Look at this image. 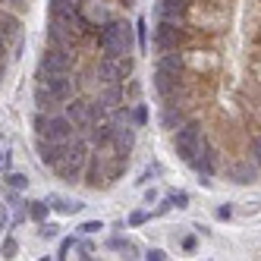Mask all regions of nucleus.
Instances as JSON below:
<instances>
[{
  "mask_svg": "<svg viewBox=\"0 0 261 261\" xmlns=\"http://www.w3.org/2000/svg\"><path fill=\"white\" fill-rule=\"evenodd\" d=\"M101 50L107 57H126V54H133V25L129 22H107L101 29Z\"/></svg>",
  "mask_w": 261,
  "mask_h": 261,
  "instance_id": "obj_1",
  "label": "nucleus"
},
{
  "mask_svg": "<svg viewBox=\"0 0 261 261\" xmlns=\"http://www.w3.org/2000/svg\"><path fill=\"white\" fill-rule=\"evenodd\" d=\"M50 208L54 211H60V214H72V211H79L82 208V201H72V198H60V195H50Z\"/></svg>",
  "mask_w": 261,
  "mask_h": 261,
  "instance_id": "obj_17",
  "label": "nucleus"
},
{
  "mask_svg": "<svg viewBox=\"0 0 261 261\" xmlns=\"http://www.w3.org/2000/svg\"><path fill=\"white\" fill-rule=\"evenodd\" d=\"M66 120L76 126V129H88L91 123H95V107H91L88 101H69L66 104Z\"/></svg>",
  "mask_w": 261,
  "mask_h": 261,
  "instance_id": "obj_9",
  "label": "nucleus"
},
{
  "mask_svg": "<svg viewBox=\"0 0 261 261\" xmlns=\"http://www.w3.org/2000/svg\"><path fill=\"white\" fill-rule=\"evenodd\" d=\"M186 201H189V195H186V192H176V195H170V204H176V208H186Z\"/></svg>",
  "mask_w": 261,
  "mask_h": 261,
  "instance_id": "obj_25",
  "label": "nucleus"
},
{
  "mask_svg": "<svg viewBox=\"0 0 261 261\" xmlns=\"http://www.w3.org/2000/svg\"><path fill=\"white\" fill-rule=\"evenodd\" d=\"M201 148H204L201 126H198V123H182V126L176 129V154H179V161L192 164Z\"/></svg>",
  "mask_w": 261,
  "mask_h": 261,
  "instance_id": "obj_4",
  "label": "nucleus"
},
{
  "mask_svg": "<svg viewBox=\"0 0 261 261\" xmlns=\"http://www.w3.org/2000/svg\"><path fill=\"white\" fill-rule=\"evenodd\" d=\"M252 158H255V164L261 167V136H258V139L252 142Z\"/></svg>",
  "mask_w": 261,
  "mask_h": 261,
  "instance_id": "obj_26",
  "label": "nucleus"
},
{
  "mask_svg": "<svg viewBox=\"0 0 261 261\" xmlns=\"http://www.w3.org/2000/svg\"><path fill=\"white\" fill-rule=\"evenodd\" d=\"M179 123H182L179 107H176V104H167V110H164V126H167V129H176Z\"/></svg>",
  "mask_w": 261,
  "mask_h": 261,
  "instance_id": "obj_20",
  "label": "nucleus"
},
{
  "mask_svg": "<svg viewBox=\"0 0 261 261\" xmlns=\"http://www.w3.org/2000/svg\"><path fill=\"white\" fill-rule=\"evenodd\" d=\"M85 161H88L85 142H82V139H69V142L63 145V158H60V164H57V170H60V176H66L69 182H76V179L82 176Z\"/></svg>",
  "mask_w": 261,
  "mask_h": 261,
  "instance_id": "obj_2",
  "label": "nucleus"
},
{
  "mask_svg": "<svg viewBox=\"0 0 261 261\" xmlns=\"http://www.w3.org/2000/svg\"><path fill=\"white\" fill-rule=\"evenodd\" d=\"M154 88L161 91L164 98H173L176 91H179V76H176V72H167V69L158 66V72H154Z\"/></svg>",
  "mask_w": 261,
  "mask_h": 261,
  "instance_id": "obj_15",
  "label": "nucleus"
},
{
  "mask_svg": "<svg viewBox=\"0 0 261 261\" xmlns=\"http://www.w3.org/2000/svg\"><path fill=\"white\" fill-rule=\"evenodd\" d=\"M145 25H148L145 19H139V25H136V29H139V47H145V44H148V41H145Z\"/></svg>",
  "mask_w": 261,
  "mask_h": 261,
  "instance_id": "obj_29",
  "label": "nucleus"
},
{
  "mask_svg": "<svg viewBox=\"0 0 261 261\" xmlns=\"http://www.w3.org/2000/svg\"><path fill=\"white\" fill-rule=\"evenodd\" d=\"M41 236H44V239H54V236H57V227H54V223H44V227H41Z\"/></svg>",
  "mask_w": 261,
  "mask_h": 261,
  "instance_id": "obj_27",
  "label": "nucleus"
},
{
  "mask_svg": "<svg viewBox=\"0 0 261 261\" xmlns=\"http://www.w3.org/2000/svg\"><path fill=\"white\" fill-rule=\"evenodd\" d=\"M0 170H10V151H0Z\"/></svg>",
  "mask_w": 261,
  "mask_h": 261,
  "instance_id": "obj_32",
  "label": "nucleus"
},
{
  "mask_svg": "<svg viewBox=\"0 0 261 261\" xmlns=\"http://www.w3.org/2000/svg\"><path fill=\"white\" fill-rule=\"evenodd\" d=\"M142 220H145V214H142V211H136L133 217H129V223H142Z\"/></svg>",
  "mask_w": 261,
  "mask_h": 261,
  "instance_id": "obj_33",
  "label": "nucleus"
},
{
  "mask_svg": "<svg viewBox=\"0 0 261 261\" xmlns=\"http://www.w3.org/2000/svg\"><path fill=\"white\" fill-rule=\"evenodd\" d=\"M179 41H182V29L170 19H161V25L154 29V47L161 54H167V50H176Z\"/></svg>",
  "mask_w": 261,
  "mask_h": 261,
  "instance_id": "obj_6",
  "label": "nucleus"
},
{
  "mask_svg": "<svg viewBox=\"0 0 261 261\" xmlns=\"http://www.w3.org/2000/svg\"><path fill=\"white\" fill-rule=\"evenodd\" d=\"M72 38H76V29H72V25H66L60 19H50L47 22V41H50V47H69Z\"/></svg>",
  "mask_w": 261,
  "mask_h": 261,
  "instance_id": "obj_10",
  "label": "nucleus"
},
{
  "mask_svg": "<svg viewBox=\"0 0 261 261\" xmlns=\"http://www.w3.org/2000/svg\"><path fill=\"white\" fill-rule=\"evenodd\" d=\"M7 179H10V186H13V189H22V186H25V182H29V179H25V176H22V173H10V176H7Z\"/></svg>",
  "mask_w": 261,
  "mask_h": 261,
  "instance_id": "obj_24",
  "label": "nucleus"
},
{
  "mask_svg": "<svg viewBox=\"0 0 261 261\" xmlns=\"http://www.w3.org/2000/svg\"><path fill=\"white\" fill-rule=\"evenodd\" d=\"M72 69V54L66 47H50L41 63H38V76H50V72H69Z\"/></svg>",
  "mask_w": 261,
  "mask_h": 261,
  "instance_id": "obj_5",
  "label": "nucleus"
},
{
  "mask_svg": "<svg viewBox=\"0 0 261 261\" xmlns=\"http://www.w3.org/2000/svg\"><path fill=\"white\" fill-rule=\"evenodd\" d=\"M0 32H4L7 38H16V32H19V25H16V19L10 13H0Z\"/></svg>",
  "mask_w": 261,
  "mask_h": 261,
  "instance_id": "obj_21",
  "label": "nucleus"
},
{
  "mask_svg": "<svg viewBox=\"0 0 261 261\" xmlns=\"http://www.w3.org/2000/svg\"><path fill=\"white\" fill-rule=\"evenodd\" d=\"M110 142H114V148H117V154H129L133 151V145H136V133H133V126H123V123H117L114 126V136H110Z\"/></svg>",
  "mask_w": 261,
  "mask_h": 261,
  "instance_id": "obj_11",
  "label": "nucleus"
},
{
  "mask_svg": "<svg viewBox=\"0 0 261 261\" xmlns=\"http://www.w3.org/2000/svg\"><path fill=\"white\" fill-rule=\"evenodd\" d=\"M38 154H41V164H47V167H54V170H57V164H60V158H63V145H60V142H50V139H44V136H38Z\"/></svg>",
  "mask_w": 261,
  "mask_h": 261,
  "instance_id": "obj_12",
  "label": "nucleus"
},
{
  "mask_svg": "<svg viewBox=\"0 0 261 261\" xmlns=\"http://www.w3.org/2000/svg\"><path fill=\"white\" fill-rule=\"evenodd\" d=\"M129 4H136V0H126V7H129Z\"/></svg>",
  "mask_w": 261,
  "mask_h": 261,
  "instance_id": "obj_35",
  "label": "nucleus"
},
{
  "mask_svg": "<svg viewBox=\"0 0 261 261\" xmlns=\"http://www.w3.org/2000/svg\"><path fill=\"white\" fill-rule=\"evenodd\" d=\"M167 258V252H161V249H151L148 252V261H164Z\"/></svg>",
  "mask_w": 261,
  "mask_h": 261,
  "instance_id": "obj_30",
  "label": "nucleus"
},
{
  "mask_svg": "<svg viewBox=\"0 0 261 261\" xmlns=\"http://www.w3.org/2000/svg\"><path fill=\"white\" fill-rule=\"evenodd\" d=\"M161 69H167V72H176V76H179V72H182V57H179L176 50H167V57L161 60Z\"/></svg>",
  "mask_w": 261,
  "mask_h": 261,
  "instance_id": "obj_18",
  "label": "nucleus"
},
{
  "mask_svg": "<svg viewBox=\"0 0 261 261\" xmlns=\"http://www.w3.org/2000/svg\"><path fill=\"white\" fill-rule=\"evenodd\" d=\"M233 179H236V182H252V179H255V167H249V164L233 167Z\"/></svg>",
  "mask_w": 261,
  "mask_h": 261,
  "instance_id": "obj_22",
  "label": "nucleus"
},
{
  "mask_svg": "<svg viewBox=\"0 0 261 261\" xmlns=\"http://www.w3.org/2000/svg\"><path fill=\"white\" fill-rule=\"evenodd\" d=\"M38 79H41V85L57 101H69L72 98V79H69V72H50V76H38Z\"/></svg>",
  "mask_w": 261,
  "mask_h": 261,
  "instance_id": "obj_8",
  "label": "nucleus"
},
{
  "mask_svg": "<svg viewBox=\"0 0 261 261\" xmlns=\"http://www.w3.org/2000/svg\"><path fill=\"white\" fill-rule=\"evenodd\" d=\"M50 19H60V22L76 29L79 13H76V7H72V0H50Z\"/></svg>",
  "mask_w": 261,
  "mask_h": 261,
  "instance_id": "obj_13",
  "label": "nucleus"
},
{
  "mask_svg": "<svg viewBox=\"0 0 261 261\" xmlns=\"http://www.w3.org/2000/svg\"><path fill=\"white\" fill-rule=\"evenodd\" d=\"M117 101H120V88H117V85H110V88L104 91V95L98 98V107H104V110H114V107H117Z\"/></svg>",
  "mask_w": 261,
  "mask_h": 261,
  "instance_id": "obj_19",
  "label": "nucleus"
},
{
  "mask_svg": "<svg viewBox=\"0 0 261 261\" xmlns=\"http://www.w3.org/2000/svg\"><path fill=\"white\" fill-rule=\"evenodd\" d=\"M10 4H16V7H25V0H10Z\"/></svg>",
  "mask_w": 261,
  "mask_h": 261,
  "instance_id": "obj_34",
  "label": "nucleus"
},
{
  "mask_svg": "<svg viewBox=\"0 0 261 261\" xmlns=\"http://www.w3.org/2000/svg\"><path fill=\"white\" fill-rule=\"evenodd\" d=\"M98 76L107 82V85H120L126 76H129V60L126 57H107L104 54V60L98 66Z\"/></svg>",
  "mask_w": 261,
  "mask_h": 261,
  "instance_id": "obj_7",
  "label": "nucleus"
},
{
  "mask_svg": "<svg viewBox=\"0 0 261 261\" xmlns=\"http://www.w3.org/2000/svg\"><path fill=\"white\" fill-rule=\"evenodd\" d=\"M35 101H38V107L44 110V114H47V110H50V114H54V107L60 104V101L54 98V95H50V91H47V88H44L41 82H38V88H35Z\"/></svg>",
  "mask_w": 261,
  "mask_h": 261,
  "instance_id": "obj_16",
  "label": "nucleus"
},
{
  "mask_svg": "<svg viewBox=\"0 0 261 261\" xmlns=\"http://www.w3.org/2000/svg\"><path fill=\"white\" fill-rule=\"evenodd\" d=\"M29 214H32L35 220H41V217L47 214V204H41V201H35V204H32V208H29Z\"/></svg>",
  "mask_w": 261,
  "mask_h": 261,
  "instance_id": "obj_23",
  "label": "nucleus"
},
{
  "mask_svg": "<svg viewBox=\"0 0 261 261\" xmlns=\"http://www.w3.org/2000/svg\"><path fill=\"white\" fill-rule=\"evenodd\" d=\"M98 230H104L98 220H91V223H82V233H98Z\"/></svg>",
  "mask_w": 261,
  "mask_h": 261,
  "instance_id": "obj_28",
  "label": "nucleus"
},
{
  "mask_svg": "<svg viewBox=\"0 0 261 261\" xmlns=\"http://www.w3.org/2000/svg\"><path fill=\"white\" fill-rule=\"evenodd\" d=\"M158 19H170V22H179L186 16V0H158Z\"/></svg>",
  "mask_w": 261,
  "mask_h": 261,
  "instance_id": "obj_14",
  "label": "nucleus"
},
{
  "mask_svg": "<svg viewBox=\"0 0 261 261\" xmlns=\"http://www.w3.org/2000/svg\"><path fill=\"white\" fill-rule=\"evenodd\" d=\"M13 252H16V242H13V239H7V242H4V258H10Z\"/></svg>",
  "mask_w": 261,
  "mask_h": 261,
  "instance_id": "obj_31",
  "label": "nucleus"
},
{
  "mask_svg": "<svg viewBox=\"0 0 261 261\" xmlns=\"http://www.w3.org/2000/svg\"><path fill=\"white\" fill-rule=\"evenodd\" d=\"M35 129H38V136H44V139H50V142H60V145H66L69 139H72V126L66 117H57V114H41L35 117Z\"/></svg>",
  "mask_w": 261,
  "mask_h": 261,
  "instance_id": "obj_3",
  "label": "nucleus"
}]
</instances>
